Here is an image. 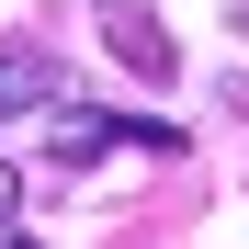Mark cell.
<instances>
[{"label":"cell","mask_w":249,"mask_h":249,"mask_svg":"<svg viewBox=\"0 0 249 249\" xmlns=\"http://www.w3.org/2000/svg\"><path fill=\"white\" fill-rule=\"evenodd\" d=\"M34 124H46V159H57V170H91L102 147H147V159H181V136H170V124H136V113H79L68 91H57L46 113H34Z\"/></svg>","instance_id":"obj_1"},{"label":"cell","mask_w":249,"mask_h":249,"mask_svg":"<svg viewBox=\"0 0 249 249\" xmlns=\"http://www.w3.org/2000/svg\"><path fill=\"white\" fill-rule=\"evenodd\" d=\"M102 46H113V68H136L147 91L181 68V46H170V23L147 12V0H102Z\"/></svg>","instance_id":"obj_2"},{"label":"cell","mask_w":249,"mask_h":249,"mask_svg":"<svg viewBox=\"0 0 249 249\" xmlns=\"http://www.w3.org/2000/svg\"><path fill=\"white\" fill-rule=\"evenodd\" d=\"M57 102V57L46 46H0V124L12 113H46Z\"/></svg>","instance_id":"obj_3"},{"label":"cell","mask_w":249,"mask_h":249,"mask_svg":"<svg viewBox=\"0 0 249 249\" xmlns=\"http://www.w3.org/2000/svg\"><path fill=\"white\" fill-rule=\"evenodd\" d=\"M0 215H23V181H12V159H0Z\"/></svg>","instance_id":"obj_4"},{"label":"cell","mask_w":249,"mask_h":249,"mask_svg":"<svg viewBox=\"0 0 249 249\" xmlns=\"http://www.w3.org/2000/svg\"><path fill=\"white\" fill-rule=\"evenodd\" d=\"M0 249H46V238H34V227H12V215H0Z\"/></svg>","instance_id":"obj_5"}]
</instances>
